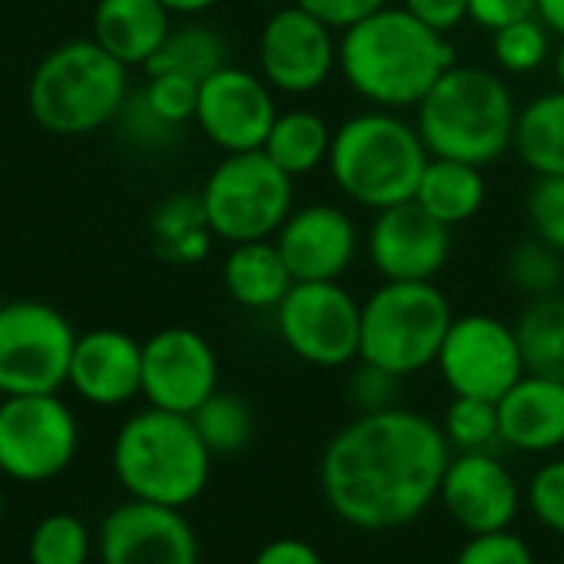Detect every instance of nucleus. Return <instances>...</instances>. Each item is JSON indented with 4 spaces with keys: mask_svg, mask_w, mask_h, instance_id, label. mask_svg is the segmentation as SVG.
Returning a JSON list of instances; mask_svg holds the SVG:
<instances>
[{
    "mask_svg": "<svg viewBox=\"0 0 564 564\" xmlns=\"http://www.w3.org/2000/svg\"><path fill=\"white\" fill-rule=\"evenodd\" d=\"M453 449L430 416L393 406L360 413L324 449L321 489L330 512L360 532H393L440 502Z\"/></svg>",
    "mask_w": 564,
    "mask_h": 564,
    "instance_id": "1",
    "label": "nucleus"
},
{
    "mask_svg": "<svg viewBox=\"0 0 564 564\" xmlns=\"http://www.w3.org/2000/svg\"><path fill=\"white\" fill-rule=\"evenodd\" d=\"M453 66L456 50L449 36L430 30L400 3L340 33L337 73L350 93L373 109H416Z\"/></svg>",
    "mask_w": 564,
    "mask_h": 564,
    "instance_id": "2",
    "label": "nucleus"
},
{
    "mask_svg": "<svg viewBox=\"0 0 564 564\" xmlns=\"http://www.w3.org/2000/svg\"><path fill=\"white\" fill-rule=\"evenodd\" d=\"M413 112L416 132L433 159L489 169L512 152L519 106L512 86L486 66L456 63Z\"/></svg>",
    "mask_w": 564,
    "mask_h": 564,
    "instance_id": "3",
    "label": "nucleus"
},
{
    "mask_svg": "<svg viewBox=\"0 0 564 564\" xmlns=\"http://www.w3.org/2000/svg\"><path fill=\"white\" fill-rule=\"evenodd\" d=\"M430 152L416 122L390 109H364L334 129L327 172L337 192L367 212L413 202Z\"/></svg>",
    "mask_w": 564,
    "mask_h": 564,
    "instance_id": "4",
    "label": "nucleus"
},
{
    "mask_svg": "<svg viewBox=\"0 0 564 564\" xmlns=\"http://www.w3.org/2000/svg\"><path fill=\"white\" fill-rule=\"evenodd\" d=\"M112 469L132 499L185 509L208 489L212 453L192 416L149 406L122 423L112 443Z\"/></svg>",
    "mask_w": 564,
    "mask_h": 564,
    "instance_id": "5",
    "label": "nucleus"
},
{
    "mask_svg": "<svg viewBox=\"0 0 564 564\" xmlns=\"http://www.w3.org/2000/svg\"><path fill=\"white\" fill-rule=\"evenodd\" d=\"M129 99V66L109 56L93 36L53 46L33 69L26 106L53 135H89L116 122Z\"/></svg>",
    "mask_w": 564,
    "mask_h": 564,
    "instance_id": "6",
    "label": "nucleus"
},
{
    "mask_svg": "<svg viewBox=\"0 0 564 564\" xmlns=\"http://www.w3.org/2000/svg\"><path fill=\"white\" fill-rule=\"evenodd\" d=\"M453 317L436 281H383L360 301V360L397 377L436 367Z\"/></svg>",
    "mask_w": 564,
    "mask_h": 564,
    "instance_id": "7",
    "label": "nucleus"
},
{
    "mask_svg": "<svg viewBox=\"0 0 564 564\" xmlns=\"http://www.w3.org/2000/svg\"><path fill=\"white\" fill-rule=\"evenodd\" d=\"M198 195L212 235L228 245L274 238L297 208L294 178L281 172L261 149L225 155L208 172Z\"/></svg>",
    "mask_w": 564,
    "mask_h": 564,
    "instance_id": "8",
    "label": "nucleus"
},
{
    "mask_svg": "<svg viewBox=\"0 0 564 564\" xmlns=\"http://www.w3.org/2000/svg\"><path fill=\"white\" fill-rule=\"evenodd\" d=\"M76 330L43 301H7L0 311V393H56L69 380Z\"/></svg>",
    "mask_w": 564,
    "mask_h": 564,
    "instance_id": "9",
    "label": "nucleus"
},
{
    "mask_svg": "<svg viewBox=\"0 0 564 564\" xmlns=\"http://www.w3.org/2000/svg\"><path fill=\"white\" fill-rule=\"evenodd\" d=\"M284 347L324 370L360 360V301L340 281H297L274 311Z\"/></svg>",
    "mask_w": 564,
    "mask_h": 564,
    "instance_id": "10",
    "label": "nucleus"
},
{
    "mask_svg": "<svg viewBox=\"0 0 564 564\" xmlns=\"http://www.w3.org/2000/svg\"><path fill=\"white\" fill-rule=\"evenodd\" d=\"M436 370L453 397H476L489 403H499L529 373L516 324L492 314L453 317Z\"/></svg>",
    "mask_w": 564,
    "mask_h": 564,
    "instance_id": "11",
    "label": "nucleus"
},
{
    "mask_svg": "<svg viewBox=\"0 0 564 564\" xmlns=\"http://www.w3.org/2000/svg\"><path fill=\"white\" fill-rule=\"evenodd\" d=\"M79 446L73 410L56 393L3 397L0 403V473L17 482L59 476Z\"/></svg>",
    "mask_w": 564,
    "mask_h": 564,
    "instance_id": "12",
    "label": "nucleus"
},
{
    "mask_svg": "<svg viewBox=\"0 0 564 564\" xmlns=\"http://www.w3.org/2000/svg\"><path fill=\"white\" fill-rule=\"evenodd\" d=\"M340 33L304 7L274 10L258 36V66L274 93L307 96L337 73Z\"/></svg>",
    "mask_w": 564,
    "mask_h": 564,
    "instance_id": "13",
    "label": "nucleus"
},
{
    "mask_svg": "<svg viewBox=\"0 0 564 564\" xmlns=\"http://www.w3.org/2000/svg\"><path fill=\"white\" fill-rule=\"evenodd\" d=\"M274 119H278L274 89L264 83L261 73L228 63L198 83L195 126L225 155L261 149Z\"/></svg>",
    "mask_w": 564,
    "mask_h": 564,
    "instance_id": "14",
    "label": "nucleus"
},
{
    "mask_svg": "<svg viewBox=\"0 0 564 564\" xmlns=\"http://www.w3.org/2000/svg\"><path fill=\"white\" fill-rule=\"evenodd\" d=\"M218 390L215 347L192 327H165L142 344V397L165 413L192 416Z\"/></svg>",
    "mask_w": 564,
    "mask_h": 564,
    "instance_id": "15",
    "label": "nucleus"
},
{
    "mask_svg": "<svg viewBox=\"0 0 564 564\" xmlns=\"http://www.w3.org/2000/svg\"><path fill=\"white\" fill-rule=\"evenodd\" d=\"M440 502L473 539L509 532L525 506V489L496 453H453L440 482Z\"/></svg>",
    "mask_w": 564,
    "mask_h": 564,
    "instance_id": "16",
    "label": "nucleus"
},
{
    "mask_svg": "<svg viewBox=\"0 0 564 564\" xmlns=\"http://www.w3.org/2000/svg\"><path fill=\"white\" fill-rule=\"evenodd\" d=\"M364 248L383 281H436L453 254V228L403 202L373 215Z\"/></svg>",
    "mask_w": 564,
    "mask_h": 564,
    "instance_id": "17",
    "label": "nucleus"
},
{
    "mask_svg": "<svg viewBox=\"0 0 564 564\" xmlns=\"http://www.w3.org/2000/svg\"><path fill=\"white\" fill-rule=\"evenodd\" d=\"M274 245L297 281H340L360 254L364 235L354 215L340 205H301L278 228Z\"/></svg>",
    "mask_w": 564,
    "mask_h": 564,
    "instance_id": "18",
    "label": "nucleus"
},
{
    "mask_svg": "<svg viewBox=\"0 0 564 564\" xmlns=\"http://www.w3.org/2000/svg\"><path fill=\"white\" fill-rule=\"evenodd\" d=\"M102 564H198V535L182 509L129 499L99 532Z\"/></svg>",
    "mask_w": 564,
    "mask_h": 564,
    "instance_id": "19",
    "label": "nucleus"
},
{
    "mask_svg": "<svg viewBox=\"0 0 564 564\" xmlns=\"http://www.w3.org/2000/svg\"><path fill=\"white\" fill-rule=\"evenodd\" d=\"M66 383L96 406L129 403L142 393V344L112 327L79 334Z\"/></svg>",
    "mask_w": 564,
    "mask_h": 564,
    "instance_id": "20",
    "label": "nucleus"
},
{
    "mask_svg": "<svg viewBox=\"0 0 564 564\" xmlns=\"http://www.w3.org/2000/svg\"><path fill=\"white\" fill-rule=\"evenodd\" d=\"M502 446L525 456H549L564 446V383L525 373L499 403Z\"/></svg>",
    "mask_w": 564,
    "mask_h": 564,
    "instance_id": "21",
    "label": "nucleus"
},
{
    "mask_svg": "<svg viewBox=\"0 0 564 564\" xmlns=\"http://www.w3.org/2000/svg\"><path fill=\"white\" fill-rule=\"evenodd\" d=\"M172 30L162 0H99L93 10V40L122 66H145Z\"/></svg>",
    "mask_w": 564,
    "mask_h": 564,
    "instance_id": "22",
    "label": "nucleus"
},
{
    "mask_svg": "<svg viewBox=\"0 0 564 564\" xmlns=\"http://www.w3.org/2000/svg\"><path fill=\"white\" fill-rule=\"evenodd\" d=\"M221 281H225L228 297L248 311H278V304L294 288V278L274 238L231 245L221 264Z\"/></svg>",
    "mask_w": 564,
    "mask_h": 564,
    "instance_id": "23",
    "label": "nucleus"
},
{
    "mask_svg": "<svg viewBox=\"0 0 564 564\" xmlns=\"http://www.w3.org/2000/svg\"><path fill=\"white\" fill-rule=\"evenodd\" d=\"M489 198V182L479 165L456 162V159H433L426 162L413 202L443 221L446 228L473 221Z\"/></svg>",
    "mask_w": 564,
    "mask_h": 564,
    "instance_id": "24",
    "label": "nucleus"
},
{
    "mask_svg": "<svg viewBox=\"0 0 564 564\" xmlns=\"http://www.w3.org/2000/svg\"><path fill=\"white\" fill-rule=\"evenodd\" d=\"M512 152L535 178L564 175V89H549L519 106Z\"/></svg>",
    "mask_w": 564,
    "mask_h": 564,
    "instance_id": "25",
    "label": "nucleus"
},
{
    "mask_svg": "<svg viewBox=\"0 0 564 564\" xmlns=\"http://www.w3.org/2000/svg\"><path fill=\"white\" fill-rule=\"evenodd\" d=\"M149 231H152L155 254L172 261V264L205 261L212 251V238H215L208 228V218H205L202 195H192V192H178V195L162 198L152 208Z\"/></svg>",
    "mask_w": 564,
    "mask_h": 564,
    "instance_id": "26",
    "label": "nucleus"
},
{
    "mask_svg": "<svg viewBox=\"0 0 564 564\" xmlns=\"http://www.w3.org/2000/svg\"><path fill=\"white\" fill-rule=\"evenodd\" d=\"M330 139L334 129L327 126V119L314 109H288L278 112L261 152L291 178L311 175L321 165H327V152H330Z\"/></svg>",
    "mask_w": 564,
    "mask_h": 564,
    "instance_id": "27",
    "label": "nucleus"
},
{
    "mask_svg": "<svg viewBox=\"0 0 564 564\" xmlns=\"http://www.w3.org/2000/svg\"><path fill=\"white\" fill-rule=\"evenodd\" d=\"M221 66H228L225 36L205 23H182V26L169 30V36L162 40V46L152 53V59L142 69H145V76L175 73V76H188V79L202 83L212 73H218Z\"/></svg>",
    "mask_w": 564,
    "mask_h": 564,
    "instance_id": "28",
    "label": "nucleus"
},
{
    "mask_svg": "<svg viewBox=\"0 0 564 564\" xmlns=\"http://www.w3.org/2000/svg\"><path fill=\"white\" fill-rule=\"evenodd\" d=\"M525 370L564 383V294L535 297L516 317Z\"/></svg>",
    "mask_w": 564,
    "mask_h": 564,
    "instance_id": "29",
    "label": "nucleus"
},
{
    "mask_svg": "<svg viewBox=\"0 0 564 564\" xmlns=\"http://www.w3.org/2000/svg\"><path fill=\"white\" fill-rule=\"evenodd\" d=\"M192 423H195V430H198V436H202V443L208 446L212 456H235L254 436V413H251V406L241 397L221 393V390H215L192 413Z\"/></svg>",
    "mask_w": 564,
    "mask_h": 564,
    "instance_id": "30",
    "label": "nucleus"
},
{
    "mask_svg": "<svg viewBox=\"0 0 564 564\" xmlns=\"http://www.w3.org/2000/svg\"><path fill=\"white\" fill-rule=\"evenodd\" d=\"M506 278L529 301L564 294V254L558 248H552L549 241H542V238H535L529 231L525 238H519L509 248V254H506Z\"/></svg>",
    "mask_w": 564,
    "mask_h": 564,
    "instance_id": "31",
    "label": "nucleus"
},
{
    "mask_svg": "<svg viewBox=\"0 0 564 564\" xmlns=\"http://www.w3.org/2000/svg\"><path fill=\"white\" fill-rule=\"evenodd\" d=\"M552 36L555 33L539 17H525L492 33V56L506 76H529L552 59Z\"/></svg>",
    "mask_w": 564,
    "mask_h": 564,
    "instance_id": "32",
    "label": "nucleus"
},
{
    "mask_svg": "<svg viewBox=\"0 0 564 564\" xmlns=\"http://www.w3.org/2000/svg\"><path fill=\"white\" fill-rule=\"evenodd\" d=\"M443 436L453 453H492L502 443L499 433V406L476 397H453Z\"/></svg>",
    "mask_w": 564,
    "mask_h": 564,
    "instance_id": "33",
    "label": "nucleus"
},
{
    "mask_svg": "<svg viewBox=\"0 0 564 564\" xmlns=\"http://www.w3.org/2000/svg\"><path fill=\"white\" fill-rule=\"evenodd\" d=\"M89 532L76 516L56 512L36 522L30 535V564H86Z\"/></svg>",
    "mask_w": 564,
    "mask_h": 564,
    "instance_id": "34",
    "label": "nucleus"
},
{
    "mask_svg": "<svg viewBox=\"0 0 564 564\" xmlns=\"http://www.w3.org/2000/svg\"><path fill=\"white\" fill-rule=\"evenodd\" d=\"M529 231L564 254V175H539L525 192Z\"/></svg>",
    "mask_w": 564,
    "mask_h": 564,
    "instance_id": "35",
    "label": "nucleus"
},
{
    "mask_svg": "<svg viewBox=\"0 0 564 564\" xmlns=\"http://www.w3.org/2000/svg\"><path fill=\"white\" fill-rule=\"evenodd\" d=\"M145 106L169 126L182 129L185 122H195V106H198V83L188 76L175 73H152L139 93Z\"/></svg>",
    "mask_w": 564,
    "mask_h": 564,
    "instance_id": "36",
    "label": "nucleus"
},
{
    "mask_svg": "<svg viewBox=\"0 0 564 564\" xmlns=\"http://www.w3.org/2000/svg\"><path fill=\"white\" fill-rule=\"evenodd\" d=\"M525 506L542 529L564 535V459L545 463L532 476L525 489Z\"/></svg>",
    "mask_w": 564,
    "mask_h": 564,
    "instance_id": "37",
    "label": "nucleus"
},
{
    "mask_svg": "<svg viewBox=\"0 0 564 564\" xmlns=\"http://www.w3.org/2000/svg\"><path fill=\"white\" fill-rule=\"evenodd\" d=\"M400 380L397 373L390 370H380L373 364H364L357 360V370L350 377V403L357 406V416L360 413H383V410H393L400 406Z\"/></svg>",
    "mask_w": 564,
    "mask_h": 564,
    "instance_id": "38",
    "label": "nucleus"
},
{
    "mask_svg": "<svg viewBox=\"0 0 564 564\" xmlns=\"http://www.w3.org/2000/svg\"><path fill=\"white\" fill-rule=\"evenodd\" d=\"M456 564H539L532 545L509 532H492V535H473L463 552L456 555Z\"/></svg>",
    "mask_w": 564,
    "mask_h": 564,
    "instance_id": "39",
    "label": "nucleus"
},
{
    "mask_svg": "<svg viewBox=\"0 0 564 564\" xmlns=\"http://www.w3.org/2000/svg\"><path fill=\"white\" fill-rule=\"evenodd\" d=\"M297 7H304L307 13H314L321 23H327L330 30L344 33L354 23L380 13L383 7H390L393 0H294Z\"/></svg>",
    "mask_w": 564,
    "mask_h": 564,
    "instance_id": "40",
    "label": "nucleus"
},
{
    "mask_svg": "<svg viewBox=\"0 0 564 564\" xmlns=\"http://www.w3.org/2000/svg\"><path fill=\"white\" fill-rule=\"evenodd\" d=\"M116 119L129 129V139H132V142H142V145H165L169 139L178 135V129L169 126V122H162V119L145 106L142 96L126 99V106L119 109Z\"/></svg>",
    "mask_w": 564,
    "mask_h": 564,
    "instance_id": "41",
    "label": "nucleus"
},
{
    "mask_svg": "<svg viewBox=\"0 0 564 564\" xmlns=\"http://www.w3.org/2000/svg\"><path fill=\"white\" fill-rule=\"evenodd\" d=\"M400 7L436 33H453L469 20V0H400Z\"/></svg>",
    "mask_w": 564,
    "mask_h": 564,
    "instance_id": "42",
    "label": "nucleus"
},
{
    "mask_svg": "<svg viewBox=\"0 0 564 564\" xmlns=\"http://www.w3.org/2000/svg\"><path fill=\"white\" fill-rule=\"evenodd\" d=\"M535 3L539 0H469V20L476 26L496 33L516 20L535 17Z\"/></svg>",
    "mask_w": 564,
    "mask_h": 564,
    "instance_id": "43",
    "label": "nucleus"
},
{
    "mask_svg": "<svg viewBox=\"0 0 564 564\" xmlns=\"http://www.w3.org/2000/svg\"><path fill=\"white\" fill-rule=\"evenodd\" d=\"M251 564H324V558L304 539H274L254 555Z\"/></svg>",
    "mask_w": 564,
    "mask_h": 564,
    "instance_id": "44",
    "label": "nucleus"
},
{
    "mask_svg": "<svg viewBox=\"0 0 564 564\" xmlns=\"http://www.w3.org/2000/svg\"><path fill=\"white\" fill-rule=\"evenodd\" d=\"M535 17H539L555 36H564V0H539V3H535Z\"/></svg>",
    "mask_w": 564,
    "mask_h": 564,
    "instance_id": "45",
    "label": "nucleus"
},
{
    "mask_svg": "<svg viewBox=\"0 0 564 564\" xmlns=\"http://www.w3.org/2000/svg\"><path fill=\"white\" fill-rule=\"evenodd\" d=\"M162 3H165V10H169V13H178V17H198V13L212 10L215 3H221V0H162Z\"/></svg>",
    "mask_w": 564,
    "mask_h": 564,
    "instance_id": "46",
    "label": "nucleus"
},
{
    "mask_svg": "<svg viewBox=\"0 0 564 564\" xmlns=\"http://www.w3.org/2000/svg\"><path fill=\"white\" fill-rule=\"evenodd\" d=\"M552 66H555V79H558V89H564V36H562V43L555 46V53H552Z\"/></svg>",
    "mask_w": 564,
    "mask_h": 564,
    "instance_id": "47",
    "label": "nucleus"
},
{
    "mask_svg": "<svg viewBox=\"0 0 564 564\" xmlns=\"http://www.w3.org/2000/svg\"><path fill=\"white\" fill-rule=\"evenodd\" d=\"M3 304H7V301H3V291H0V311H3Z\"/></svg>",
    "mask_w": 564,
    "mask_h": 564,
    "instance_id": "48",
    "label": "nucleus"
},
{
    "mask_svg": "<svg viewBox=\"0 0 564 564\" xmlns=\"http://www.w3.org/2000/svg\"><path fill=\"white\" fill-rule=\"evenodd\" d=\"M0 516H3V496H0Z\"/></svg>",
    "mask_w": 564,
    "mask_h": 564,
    "instance_id": "49",
    "label": "nucleus"
}]
</instances>
